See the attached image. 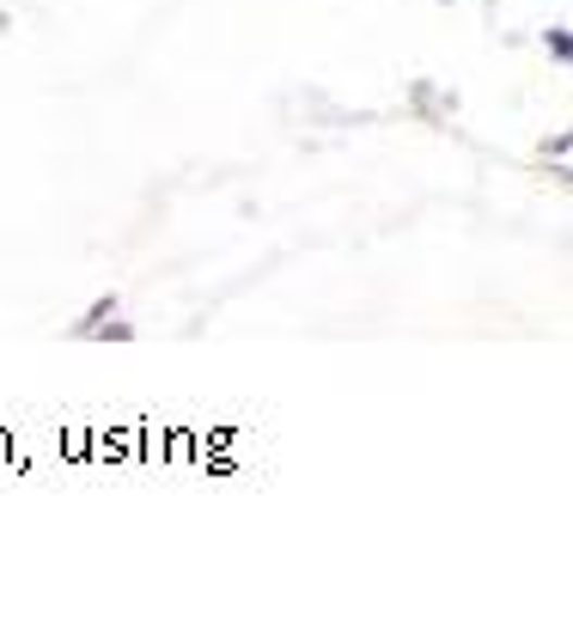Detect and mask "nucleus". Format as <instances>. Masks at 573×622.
<instances>
[{
    "mask_svg": "<svg viewBox=\"0 0 573 622\" xmlns=\"http://www.w3.org/2000/svg\"><path fill=\"white\" fill-rule=\"evenodd\" d=\"M549 49H556L561 62H573V37H561V32H556V37H549Z\"/></svg>",
    "mask_w": 573,
    "mask_h": 622,
    "instance_id": "f257e3e1",
    "label": "nucleus"
}]
</instances>
